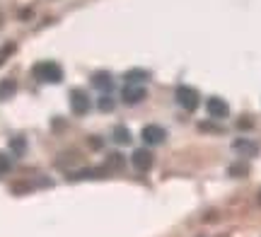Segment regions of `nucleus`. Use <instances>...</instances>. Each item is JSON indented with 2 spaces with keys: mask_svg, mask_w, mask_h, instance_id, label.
I'll return each mask as SVG.
<instances>
[{
  "mask_svg": "<svg viewBox=\"0 0 261 237\" xmlns=\"http://www.w3.org/2000/svg\"><path fill=\"white\" fill-rule=\"evenodd\" d=\"M32 75L37 77L39 83H61L63 80V68L54 63V61H41L32 68Z\"/></svg>",
  "mask_w": 261,
  "mask_h": 237,
  "instance_id": "nucleus-1",
  "label": "nucleus"
},
{
  "mask_svg": "<svg viewBox=\"0 0 261 237\" xmlns=\"http://www.w3.org/2000/svg\"><path fill=\"white\" fill-rule=\"evenodd\" d=\"M174 97H177L179 107H181V109H187V112H194L196 107H198V102H201L198 90H194V87H189V85H179L177 92H174Z\"/></svg>",
  "mask_w": 261,
  "mask_h": 237,
  "instance_id": "nucleus-2",
  "label": "nucleus"
},
{
  "mask_svg": "<svg viewBox=\"0 0 261 237\" xmlns=\"http://www.w3.org/2000/svg\"><path fill=\"white\" fill-rule=\"evenodd\" d=\"M90 107H92L90 95H87L85 90H80V87H75L73 92H70V109H73V114H80V116L87 114Z\"/></svg>",
  "mask_w": 261,
  "mask_h": 237,
  "instance_id": "nucleus-3",
  "label": "nucleus"
},
{
  "mask_svg": "<svg viewBox=\"0 0 261 237\" xmlns=\"http://www.w3.org/2000/svg\"><path fill=\"white\" fill-rule=\"evenodd\" d=\"M145 97H148V92H145L143 85H126L121 92V99L126 104H140Z\"/></svg>",
  "mask_w": 261,
  "mask_h": 237,
  "instance_id": "nucleus-4",
  "label": "nucleus"
},
{
  "mask_svg": "<svg viewBox=\"0 0 261 237\" xmlns=\"http://www.w3.org/2000/svg\"><path fill=\"white\" fill-rule=\"evenodd\" d=\"M140 136H143V141L148 143V145H160V143L167 138L165 128H162V126H158V123H150V126H145Z\"/></svg>",
  "mask_w": 261,
  "mask_h": 237,
  "instance_id": "nucleus-5",
  "label": "nucleus"
},
{
  "mask_svg": "<svg viewBox=\"0 0 261 237\" xmlns=\"http://www.w3.org/2000/svg\"><path fill=\"white\" fill-rule=\"evenodd\" d=\"M205 107H208V114L213 116V119H225V116L230 114V107H227V102H225V99H220V97H211Z\"/></svg>",
  "mask_w": 261,
  "mask_h": 237,
  "instance_id": "nucleus-6",
  "label": "nucleus"
},
{
  "mask_svg": "<svg viewBox=\"0 0 261 237\" xmlns=\"http://www.w3.org/2000/svg\"><path fill=\"white\" fill-rule=\"evenodd\" d=\"M130 162H133V167L138 172H148L150 167H152V155H150V150H145V148H140V150L133 152V157H130Z\"/></svg>",
  "mask_w": 261,
  "mask_h": 237,
  "instance_id": "nucleus-7",
  "label": "nucleus"
},
{
  "mask_svg": "<svg viewBox=\"0 0 261 237\" xmlns=\"http://www.w3.org/2000/svg\"><path fill=\"white\" fill-rule=\"evenodd\" d=\"M92 85L97 90H112L114 80H112V73H107V70H97L92 73Z\"/></svg>",
  "mask_w": 261,
  "mask_h": 237,
  "instance_id": "nucleus-8",
  "label": "nucleus"
},
{
  "mask_svg": "<svg viewBox=\"0 0 261 237\" xmlns=\"http://www.w3.org/2000/svg\"><path fill=\"white\" fill-rule=\"evenodd\" d=\"M232 148H234L237 152H242L244 157H247V155H249V157H254V155L259 152V145H256V143L244 141V138H240V141H234V143H232Z\"/></svg>",
  "mask_w": 261,
  "mask_h": 237,
  "instance_id": "nucleus-9",
  "label": "nucleus"
},
{
  "mask_svg": "<svg viewBox=\"0 0 261 237\" xmlns=\"http://www.w3.org/2000/svg\"><path fill=\"white\" fill-rule=\"evenodd\" d=\"M15 92H17V83L12 77H3L0 80V99H10Z\"/></svg>",
  "mask_w": 261,
  "mask_h": 237,
  "instance_id": "nucleus-10",
  "label": "nucleus"
},
{
  "mask_svg": "<svg viewBox=\"0 0 261 237\" xmlns=\"http://www.w3.org/2000/svg\"><path fill=\"white\" fill-rule=\"evenodd\" d=\"M114 141L119 143V145H128L130 143V131L126 126H116L114 128Z\"/></svg>",
  "mask_w": 261,
  "mask_h": 237,
  "instance_id": "nucleus-11",
  "label": "nucleus"
},
{
  "mask_svg": "<svg viewBox=\"0 0 261 237\" xmlns=\"http://www.w3.org/2000/svg\"><path fill=\"white\" fill-rule=\"evenodd\" d=\"M148 70H128L126 73V80H128V85H138L140 80H148Z\"/></svg>",
  "mask_w": 261,
  "mask_h": 237,
  "instance_id": "nucleus-12",
  "label": "nucleus"
},
{
  "mask_svg": "<svg viewBox=\"0 0 261 237\" xmlns=\"http://www.w3.org/2000/svg\"><path fill=\"white\" fill-rule=\"evenodd\" d=\"M12 54H15V44H12V41H10V44H5V46H0V66H3V63H5Z\"/></svg>",
  "mask_w": 261,
  "mask_h": 237,
  "instance_id": "nucleus-13",
  "label": "nucleus"
},
{
  "mask_svg": "<svg viewBox=\"0 0 261 237\" xmlns=\"http://www.w3.org/2000/svg\"><path fill=\"white\" fill-rule=\"evenodd\" d=\"M97 107H99L102 112H112V109H114V99L109 95H102V97H99V102H97Z\"/></svg>",
  "mask_w": 261,
  "mask_h": 237,
  "instance_id": "nucleus-14",
  "label": "nucleus"
},
{
  "mask_svg": "<svg viewBox=\"0 0 261 237\" xmlns=\"http://www.w3.org/2000/svg\"><path fill=\"white\" fill-rule=\"evenodd\" d=\"M10 170H12V160H10L5 152H0V174H5Z\"/></svg>",
  "mask_w": 261,
  "mask_h": 237,
  "instance_id": "nucleus-15",
  "label": "nucleus"
},
{
  "mask_svg": "<svg viewBox=\"0 0 261 237\" xmlns=\"http://www.w3.org/2000/svg\"><path fill=\"white\" fill-rule=\"evenodd\" d=\"M247 172H249L247 165H232V167H230V174H232V177H242V174H247Z\"/></svg>",
  "mask_w": 261,
  "mask_h": 237,
  "instance_id": "nucleus-16",
  "label": "nucleus"
},
{
  "mask_svg": "<svg viewBox=\"0 0 261 237\" xmlns=\"http://www.w3.org/2000/svg\"><path fill=\"white\" fill-rule=\"evenodd\" d=\"M10 145H12V150H17V152L24 150V141H22V138H17V141H12Z\"/></svg>",
  "mask_w": 261,
  "mask_h": 237,
  "instance_id": "nucleus-17",
  "label": "nucleus"
},
{
  "mask_svg": "<svg viewBox=\"0 0 261 237\" xmlns=\"http://www.w3.org/2000/svg\"><path fill=\"white\" fill-rule=\"evenodd\" d=\"M109 165H114V167H121V165H123V155H112Z\"/></svg>",
  "mask_w": 261,
  "mask_h": 237,
  "instance_id": "nucleus-18",
  "label": "nucleus"
},
{
  "mask_svg": "<svg viewBox=\"0 0 261 237\" xmlns=\"http://www.w3.org/2000/svg\"><path fill=\"white\" fill-rule=\"evenodd\" d=\"M259 206H261V191H259Z\"/></svg>",
  "mask_w": 261,
  "mask_h": 237,
  "instance_id": "nucleus-19",
  "label": "nucleus"
},
{
  "mask_svg": "<svg viewBox=\"0 0 261 237\" xmlns=\"http://www.w3.org/2000/svg\"><path fill=\"white\" fill-rule=\"evenodd\" d=\"M0 24H3V15H0Z\"/></svg>",
  "mask_w": 261,
  "mask_h": 237,
  "instance_id": "nucleus-20",
  "label": "nucleus"
}]
</instances>
